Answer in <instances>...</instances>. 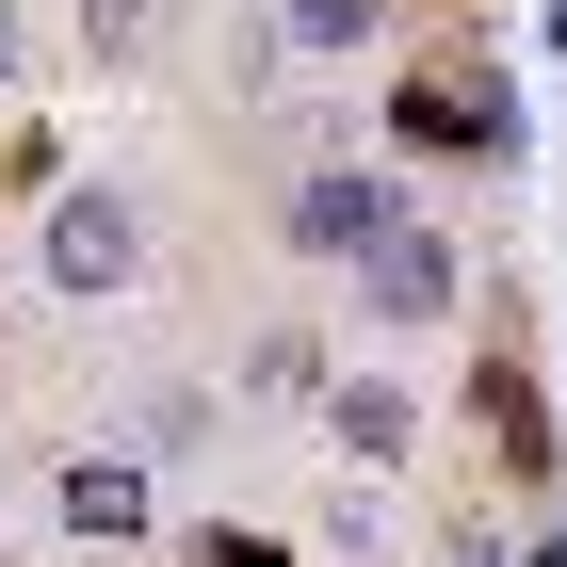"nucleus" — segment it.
<instances>
[{
	"label": "nucleus",
	"mask_w": 567,
	"mask_h": 567,
	"mask_svg": "<svg viewBox=\"0 0 567 567\" xmlns=\"http://www.w3.org/2000/svg\"><path fill=\"white\" fill-rule=\"evenodd\" d=\"M341 292H357V324H454V292H471V260H454V227L390 212V227H373V244L341 260Z\"/></svg>",
	"instance_id": "obj_3"
},
{
	"label": "nucleus",
	"mask_w": 567,
	"mask_h": 567,
	"mask_svg": "<svg viewBox=\"0 0 567 567\" xmlns=\"http://www.w3.org/2000/svg\"><path fill=\"white\" fill-rule=\"evenodd\" d=\"M471 422H486V454H503V486H551V471H567V437H551V405H535L519 357H486V373H471Z\"/></svg>",
	"instance_id": "obj_5"
},
{
	"label": "nucleus",
	"mask_w": 567,
	"mask_h": 567,
	"mask_svg": "<svg viewBox=\"0 0 567 567\" xmlns=\"http://www.w3.org/2000/svg\"><path fill=\"white\" fill-rule=\"evenodd\" d=\"M17 65H33V49H17V0H0V82H17Z\"/></svg>",
	"instance_id": "obj_12"
},
{
	"label": "nucleus",
	"mask_w": 567,
	"mask_h": 567,
	"mask_svg": "<svg viewBox=\"0 0 567 567\" xmlns=\"http://www.w3.org/2000/svg\"><path fill=\"white\" fill-rule=\"evenodd\" d=\"M131 276H146L131 178H49V292H65V308H114Z\"/></svg>",
	"instance_id": "obj_1"
},
{
	"label": "nucleus",
	"mask_w": 567,
	"mask_h": 567,
	"mask_svg": "<svg viewBox=\"0 0 567 567\" xmlns=\"http://www.w3.org/2000/svg\"><path fill=\"white\" fill-rule=\"evenodd\" d=\"M324 437H341L357 471H390V454H422V405H405L390 373H357V390H324Z\"/></svg>",
	"instance_id": "obj_7"
},
{
	"label": "nucleus",
	"mask_w": 567,
	"mask_h": 567,
	"mask_svg": "<svg viewBox=\"0 0 567 567\" xmlns=\"http://www.w3.org/2000/svg\"><path fill=\"white\" fill-rule=\"evenodd\" d=\"M390 146H422V163H519V97H503V65H422V82L390 97Z\"/></svg>",
	"instance_id": "obj_2"
},
{
	"label": "nucleus",
	"mask_w": 567,
	"mask_h": 567,
	"mask_svg": "<svg viewBox=\"0 0 567 567\" xmlns=\"http://www.w3.org/2000/svg\"><path fill=\"white\" fill-rule=\"evenodd\" d=\"M390 212H405V178H390V163H308L292 195H276V227H292V260H357V244H373Z\"/></svg>",
	"instance_id": "obj_4"
},
{
	"label": "nucleus",
	"mask_w": 567,
	"mask_h": 567,
	"mask_svg": "<svg viewBox=\"0 0 567 567\" xmlns=\"http://www.w3.org/2000/svg\"><path fill=\"white\" fill-rule=\"evenodd\" d=\"M49 503H65V535H82V551H114V535H146V454H65V486H49Z\"/></svg>",
	"instance_id": "obj_6"
},
{
	"label": "nucleus",
	"mask_w": 567,
	"mask_h": 567,
	"mask_svg": "<svg viewBox=\"0 0 567 567\" xmlns=\"http://www.w3.org/2000/svg\"><path fill=\"white\" fill-rule=\"evenodd\" d=\"M503 567H567V535H519V551H503Z\"/></svg>",
	"instance_id": "obj_11"
},
{
	"label": "nucleus",
	"mask_w": 567,
	"mask_h": 567,
	"mask_svg": "<svg viewBox=\"0 0 567 567\" xmlns=\"http://www.w3.org/2000/svg\"><path fill=\"white\" fill-rule=\"evenodd\" d=\"M195 567H292L276 535H195Z\"/></svg>",
	"instance_id": "obj_10"
},
{
	"label": "nucleus",
	"mask_w": 567,
	"mask_h": 567,
	"mask_svg": "<svg viewBox=\"0 0 567 567\" xmlns=\"http://www.w3.org/2000/svg\"><path fill=\"white\" fill-rule=\"evenodd\" d=\"M146 33H163V0H82V49H97V65H146Z\"/></svg>",
	"instance_id": "obj_9"
},
{
	"label": "nucleus",
	"mask_w": 567,
	"mask_h": 567,
	"mask_svg": "<svg viewBox=\"0 0 567 567\" xmlns=\"http://www.w3.org/2000/svg\"><path fill=\"white\" fill-rule=\"evenodd\" d=\"M373 17H390V0H276V49H292V65H357Z\"/></svg>",
	"instance_id": "obj_8"
}]
</instances>
